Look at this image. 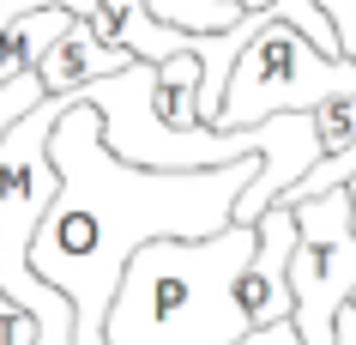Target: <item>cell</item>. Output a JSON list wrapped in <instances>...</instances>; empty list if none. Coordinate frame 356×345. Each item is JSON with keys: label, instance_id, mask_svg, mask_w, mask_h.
<instances>
[{"label": "cell", "instance_id": "52a82bcc", "mask_svg": "<svg viewBox=\"0 0 356 345\" xmlns=\"http://www.w3.org/2000/svg\"><path fill=\"white\" fill-rule=\"evenodd\" d=\"M151 13L181 31H229L248 19V6H236V0H151Z\"/></svg>", "mask_w": 356, "mask_h": 345}, {"label": "cell", "instance_id": "9c48e42d", "mask_svg": "<svg viewBox=\"0 0 356 345\" xmlns=\"http://www.w3.org/2000/svg\"><path fill=\"white\" fill-rule=\"evenodd\" d=\"M236 6H248V13H260V6H272V0H236Z\"/></svg>", "mask_w": 356, "mask_h": 345}, {"label": "cell", "instance_id": "277c9868", "mask_svg": "<svg viewBox=\"0 0 356 345\" xmlns=\"http://www.w3.org/2000/svg\"><path fill=\"white\" fill-rule=\"evenodd\" d=\"M296 206V254H290V291H296V333L302 345H338V315L356 297V188L338 182L326 194H302Z\"/></svg>", "mask_w": 356, "mask_h": 345}, {"label": "cell", "instance_id": "6da1fadb", "mask_svg": "<svg viewBox=\"0 0 356 345\" xmlns=\"http://www.w3.org/2000/svg\"><path fill=\"white\" fill-rule=\"evenodd\" d=\"M49 152L60 164V194L37 230V273L60 285L79 309V345H109V303L121 273L157 236H211L236 224L260 158L211 164V170H151L127 164L103 139V109L79 91L55 121Z\"/></svg>", "mask_w": 356, "mask_h": 345}, {"label": "cell", "instance_id": "8992f818", "mask_svg": "<svg viewBox=\"0 0 356 345\" xmlns=\"http://www.w3.org/2000/svg\"><path fill=\"white\" fill-rule=\"evenodd\" d=\"M73 19H85V13H73V6H37V13H24V19L6 24L0 31V85H13L19 73H37V61L49 55V43L67 37Z\"/></svg>", "mask_w": 356, "mask_h": 345}, {"label": "cell", "instance_id": "ba28073f", "mask_svg": "<svg viewBox=\"0 0 356 345\" xmlns=\"http://www.w3.org/2000/svg\"><path fill=\"white\" fill-rule=\"evenodd\" d=\"M314 121H320V139H326V152H344V146L356 139V91H350V97H332V103H320Z\"/></svg>", "mask_w": 356, "mask_h": 345}, {"label": "cell", "instance_id": "3957f363", "mask_svg": "<svg viewBox=\"0 0 356 345\" xmlns=\"http://www.w3.org/2000/svg\"><path fill=\"white\" fill-rule=\"evenodd\" d=\"M350 91H356V61L326 55L296 24V13L284 0H272L260 37L236 55V73L224 85V103L211 115V128H260L284 109H320V103L350 97Z\"/></svg>", "mask_w": 356, "mask_h": 345}, {"label": "cell", "instance_id": "5b68a950", "mask_svg": "<svg viewBox=\"0 0 356 345\" xmlns=\"http://www.w3.org/2000/svg\"><path fill=\"white\" fill-rule=\"evenodd\" d=\"M133 49H121V43H103L97 37V24L91 19H73V31L67 37H55L49 43V55L37 61V73H42V85L49 91H60V97H79L85 85H97V79H109V73H121V67H133Z\"/></svg>", "mask_w": 356, "mask_h": 345}, {"label": "cell", "instance_id": "7a4b0ae2", "mask_svg": "<svg viewBox=\"0 0 356 345\" xmlns=\"http://www.w3.org/2000/svg\"><path fill=\"white\" fill-rule=\"evenodd\" d=\"M296 206L278 200L254 224L211 236H157L127 261L109 303V345H242L296 315L290 254Z\"/></svg>", "mask_w": 356, "mask_h": 345}]
</instances>
